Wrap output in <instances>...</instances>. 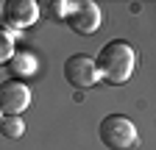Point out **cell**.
<instances>
[{
	"mask_svg": "<svg viewBox=\"0 0 156 150\" xmlns=\"http://www.w3.org/2000/svg\"><path fill=\"white\" fill-rule=\"evenodd\" d=\"M98 134H101V142L106 147H112V150H131V147L140 145L136 125L128 117H123V114H109V117H103Z\"/></svg>",
	"mask_w": 156,
	"mask_h": 150,
	"instance_id": "cell-2",
	"label": "cell"
},
{
	"mask_svg": "<svg viewBox=\"0 0 156 150\" xmlns=\"http://www.w3.org/2000/svg\"><path fill=\"white\" fill-rule=\"evenodd\" d=\"M0 134H3L6 139H20L25 134L23 117H3V120H0Z\"/></svg>",
	"mask_w": 156,
	"mask_h": 150,
	"instance_id": "cell-8",
	"label": "cell"
},
{
	"mask_svg": "<svg viewBox=\"0 0 156 150\" xmlns=\"http://www.w3.org/2000/svg\"><path fill=\"white\" fill-rule=\"evenodd\" d=\"M31 106V89L23 81H3L0 84V114L6 117H20Z\"/></svg>",
	"mask_w": 156,
	"mask_h": 150,
	"instance_id": "cell-3",
	"label": "cell"
},
{
	"mask_svg": "<svg viewBox=\"0 0 156 150\" xmlns=\"http://www.w3.org/2000/svg\"><path fill=\"white\" fill-rule=\"evenodd\" d=\"M64 78L67 84H73L75 89H87L98 81V67H95V59H89L87 53H75L67 59L64 64Z\"/></svg>",
	"mask_w": 156,
	"mask_h": 150,
	"instance_id": "cell-5",
	"label": "cell"
},
{
	"mask_svg": "<svg viewBox=\"0 0 156 150\" xmlns=\"http://www.w3.org/2000/svg\"><path fill=\"white\" fill-rule=\"evenodd\" d=\"M67 22H70V28L78 36H92L98 31V25H101V9H98V3H92V0L75 3L73 14L67 17Z\"/></svg>",
	"mask_w": 156,
	"mask_h": 150,
	"instance_id": "cell-6",
	"label": "cell"
},
{
	"mask_svg": "<svg viewBox=\"0 0 156 150\" xmlns=\"http://www.w3.org/2000/svg\"><path fill=\"white\" fill-rule=\"evenodd\" d=\"M36 17H39V6L34 0H6L3 3V22L9 25L11 33L34 25Z\"/></svg>",
	"mask_w": 156,
	"mask_h": 150,
	"instance_id": "cell-4",
	"label": "cell"
},
{
	"mask_svg": "<svg viewBox=\"0 0 156 150\" xmlns=\"http://www.w3.org/2000/svg\"><path fill=\"white\" fill-rule=\"evenodd\" d=\"M14 36H17V33H11L9 28L0 25V67L9 64V59L14 56Z\"/></svg>",
	"mask_w": 156,
	"mask_h": 150,
	"instance_id": "cell-9",
	"label": "cell"
},
{
	"mask_svg": "<svg viewBox=\"0 0 156 150\" xmlns=\"http://www.w3.org/2000/svg\"><path fill=\"white\" fill-rule=\"evenodd\" d=\"M9 70L14 78H28V75L36 72V56L31 53H14L9 59Z\"/></svg>",
	"mask_w": 156,
	"mask_h": 150,
	"instance_id": "cell-7",
	"label": "cell"
},
{
	"mask_svg": "<svg viewBox=\"0 0 156 150\" xmlns=\"http://www.w3.org/2000/svg\"><path fill=\"white\" fill-rule=\"evenodd\" d=\"M73 6L75 3H67V0H50L48 3V14L56 22H67V17L73 14Z\"/></svg>",
	"mask_w": 156,
	"mask_h": 150,
	"instance_id": "cell-10",
	"label": "cell"
},
{
	"mask_svg": "<svg viewBox=\"0 0 156 150\" xmlns=\"http://www.w3.org/2000/svg\"><path fill=\"white\" fill-rule=\"evenodd\" d=\"M0 120H3V114H0Z\"/></svg>",
	"mask_w": 156,
	"mask_h": 150,
	"instance_id": "cell-11",
	"label": "cell"
},
{
	"mask_svg": "<svg viewBox=\"0 0 156 150\" xmlns=\"http://www.w3.org/2000/svg\"><path fill=\"white\" fill-rule=\"evenodd\" d=\"M95 67H98V78H103L106 84L120 86L136 70V50L126 39H114V42L103 45V50L98 53Z\"/></svg>",
	"mask_w": 156,
	"mask_h": 150,
	"instance_id": "cell-1",
	"label": "cell"
}]
</instances>
